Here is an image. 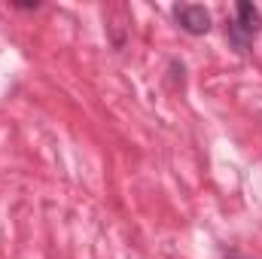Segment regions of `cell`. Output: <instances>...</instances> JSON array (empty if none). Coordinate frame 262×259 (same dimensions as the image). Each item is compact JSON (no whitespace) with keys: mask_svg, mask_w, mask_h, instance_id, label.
<instances>
[{"mask_svg":"<svg viewBox=\"0 0 262 259\" xmlns=\"http://www.w3.org/2000/svg\"><path fill=\"white\" fill-rule=\"evenodd\" d=\"M232 25L247 37V40H253L256 34L262 31V12L256 3H250V0H241V3H235V18H232Z\"/></svg>","mask_w":262,"mask_h":259,"instance_id":"obj_2","label":"cell"},{"mask_svg":"<svg viewBox=\"0 0 262 259\" xmlns=\"http://www.w3.org/2000/svg\"><path fill=\"white\" fill-rule=\"evenodd\" d=\"M226 37H229V43H232V46H235L241 55H244V52H250V46H253V40H247V37H244V34H241V31H238L232 21L226 25Z\"/></svg>","mask_w":262,"mask_h":259,"instance_id":"obj_3","label":"cell"},{"mask_svg":"<svg viewBox=\"0 0 262 259\" xmlns=\"http://www.w3.org/2000/svg\"><path fill=\"white\" fill-rule=\"evenodd\" d=\"M174 18L177 25L189 34V37H204L210 31V12L198 3H180L174 6Z\"/></svg>","mask_w":262,"mask_h":259,"instance_id":"obj_1","label":"cell"}]
</instances>
